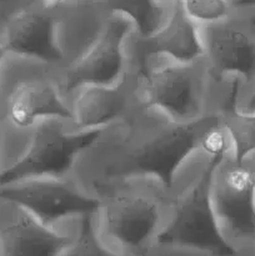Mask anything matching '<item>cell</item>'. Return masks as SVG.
Returning <instances> with one entry per match:
<instances>
[{
    "instance_id": "11",
    "label": "cell",
    "mask_w": 255,
    "mask_h": 256,
    "mask_svg": "<svg viewBox=\"0 0 255 256\" xmlns=\"http://www.w3.org/2000/svg\"><path fill=\"white\" fill-rule=\"evenodd\" d=\"M66 102L75 130L104 129L145 104L142 74L128 70L112 84L82 86L68 95Z\"/></svg>"
},
{
    "instance_id": "20",
    "label": "cell",
    "mask_w": 255,
    "mask_h": 256,
    "mask_svg": "<svg viewBox=\"0 0 255 256\" xmlns=\"http://www.w3.org/2000/svg\"><path fill=\"white\" fill-rule=\"evenodd\" d=\"M236 109L242 112L255 110V85L248 92H242L236 98Z\"/></svg>"
},
{
    "instance_id": "23",
    "label": "cell",
    "mask_w": 255,
    "mask_h": 256,
    "mask_svg": "<svg viewBox=\"0 0 255 256\" xmlns=\"http://www.w3.org/2000/svg\"><path fill=\"white\" fill-rule=\"evenodd\" d=\"M5 56H6V52H5L4 48H2V44H0V70H2V62H4Z\"/></svg>"
},
{
    "instance_id": "26",
    "label": "cell",
    "mask_w": 255,
    "mask_h": 256,
    "mask_svg": "<svg viewBox=\"0 0 255 256\" xmlns=\"http://www.w3.org/2000/svg\"><path fill=\"white\" fill-rule=\"evenodd\" d=\"M162 2H166V4H169V5H175V4H180L182 0H162Z\"/></svg>"
},
{
    "instance_id": "10",
    "label": "cell",
    "mask_w": 255,
    "mask_h": 256,
    "mask_svg": "<svg viewBox=\"0 0 255 256\" xmlns=\"http://www.w3.org/2000/svg\"><path fill=\"white\" fill-rule=\"evenodd\" d=\"M134 22L120 12H112L96 42L72 64L59 69L60 92L66 96L86 85L112 84L128 72L125 44Z\"/></svg>"
},
{
    "instance_id": "28",
    "label": "cell",
    "mask_w": 255,
    "mask_h": 256,
    "mask_svg": "<svg viewBox=\"0 0 255 256\" xmlns=\"http://www.w3.org/2000/svg\"><path fill=\"white\" fill-rule=\"evenodd\" d=\"M2 2H4V0H0V4H2Z\"/></svg>"
},
{
    "instance_id": "24",
    "label": "cell",
    "mask_w": 255,
    "mask_h": 256,
    "mask_svg": "<svg viewBox=\"0 0 255 256\" xmlns=\"http://www.w3.org/2000/svg\"><path fill=\"white\" fill-rule=\"evenodd\" d=\"M238 256H255V249L254 250H246V252H242L238 254Z\"/></svg>"
},
{
    "instance_id": "27",
    "label": "cell",
    "mask_w": 255,
    "mask_h": 256,
    "mask_svg": "<svg viewBox=\"0 0 255 256\" xmlns=\"http://www.w3.org/2000/svg\"><path fill=\"white\" fill-rule=\"evenodd\" d=\"M0 150H2V140H0Z\"/></svg>"
},
{
    "instance_id": "2",
    "label": "cell",
    "mask_w": 255,
    "mask_h": 256,
    "mask_svg": "<svg viewBox=\"0 0 255 256\" xmlns=\"http://www.w3.org/2000/svg\"><path fill=\"white\" fill-rule=\"evenodd\" d=\"M219 162L198 148L185 159L169 186V212L152 246L238 256L220 230L210 198L212 172Z\"/></svg>"
},
{
    "instance_id": "25",
    "label": "cell",
    "mask_w": 255,
    "mask_h": 256,
    "mask_svg": "<svg viewBox=\"0 0 255 256\" xmlns=\"http://www.w3.org/2000/svg\"><path fill=\"white\" fill-rule=\"evenodd\" d=\"M232 4H255V0H236Z\"/></svg>"
},
{
    "instance_id": "7",
    "label": "cell",
    "mask_w": 255,
    "mask_h": 256,
    "mask_svg": "<svg viewBox=\"0 0 255 256\" xmlns=\"http://www.w3.org/2000/svg\"><path fill=\"white\" fill-rule=\"evenodd\" d=\"M204 56L216 79L239 82L236 98L255 85V4H234L225 19L199 25Z\"/></svg>"
},
{
    "instance_id": "21",
    "label": "cell",
    "mask_w": 255,
    "mask_h": 256,
    "mask_svg": "<svg viewBox=\"0 0 255 256\" xmlns=\"http://www.w3.org/2000/svg\"><path fill=\"white\" fill-rule=\"evenodd\" d=\"M40 2L49 8H58L60 6V5L66 4V2H70V0H40Z\"/></svg>"
},
{
    "instance_id": "15",
    "label": "cell",
    "mask_w": 255,
    "mask_h": 256,
    "mask_svg": "<svg viewBox=\"0 0 255 256\" xmlns=\"http://www.w3.org/2000/svg\"><path fill=\"white\" fill-rule=\"evenodd\" d=\"M55 42L62 68L76 62L102 35L112 12L102 0H70L54 8Z\"/></svg>"
},
{
    "instance_id": "13",
    "label": "cell",
    "mask_w": 255,
    "mask_h": 256,
    "mask_svg": "<svg viewBox=\"0 0 255 256\" xmlns=\"http://www.w3.org/2000/svg\"><path fill=\"white\" fill-rule=\"evenodd\" d=\"M128 70L142 72L149 59L169 56L180 62H192L204 56L200 26L192 22L182 5L175 4L162 26L142 35L132 30L125 44Z\"/></svg>"
},
{
    "instance_id": "1",
    "label": "cell",
    "mask_w": 255,
    "mask_h": 256,
    "mask_svg": "<svg viewBox=\"0 0 255 256\" xmlns=\"http://www.w3.org/2000/svg\"><path fill=\"white\" fill-rule=\"evenodd\" d=\"M218 112L180 124L156 108L140 105L104 128L82 150L72 168V176L92 196L109 182L135 176H155L170 186L179 168L198 146L202 130Z\"/></svg>"
},
{
    "instance_id": "12",
    "label": "cell",
    "mask_w": 255,
    "mask_h": 256,
    "mask_svg": "<svg viewBox=\"0 0 255 256\" xmlns=\"http://www.w3.org/2000/svg\"><path fill=\"white\" fill-rule=\"evenodd\" d=\"M78 219L50 226L20 205L0 199V256H62L72 244Z\"/></svg>"
},
{
    "instance_id": "17",
    "label": "cell",
    "mask_w": 255,
    "mask_h": 256,
    "mask_svg": "<svg viewBox=\"0 0 255 256\" xmlns=\"http://www.w3.org/2000/svg\"><path fill=\"white\" fill-rule=\"evenodd\" d=\"M220 112L232 139V155L238 160L245 159L255 150V110L242 112L232 104Z\"/></svg>"
},
{
    "instance_id": "6",
    "label": "cell",
    "mask_w": 255,
    "mask_h": 256,
    "mask_svg": "<svg viewBox=\"0 0 255 256\" xmlns=\"http://www.w3.org/2000/svg\"><path fill=\"white\" fill-rule=\"evenodd\" d=\"M102 130H75L66 118L40 120L28 134L22 154L0 169V186L32 178L70 175L78 156Z\"/></svg>"
},
{
    "instance_id": "14",
    "label": "cell",
    "mask_w": 255,
    "mask_h": 256,
    "mask_svg": "<svg viewBox=\"0 0 255 256\" xmlns=\"http://www.w3.org/2000/svg\"><path fill=\"white\" fill-rule=\"evenodd\" d=\"M0 44L6 54L45 60L62 68L55 42L54 8L30 0L10 10L0 22Z\"/></svg>"
},
{
    "instance_id": "8",
    "label": "cell",
    "mask_w": 255,
    "mask_h": 256,
    "mask_svg": "<svg viewBox=\"0 0 255 256\" xmlns=\"http://www.w3.org/2000/svg\"><path fill=\"white\" fill-rule=\"evenodd\" d=\"M210 198L225 239L238 252L255 249V172L229 154L214 168Z\"/></svg>"
},
{
    "instance_id": "5",
    "label": "cell",
    "mask_w": 255,
    "mask_h": 256,
    "mask_svg": "<svg viewBox=\"0 0 255 256\" xmlns=\"http://www.w3.org/2000/svg\"><path fill=\"white\" fill-rule=\"evenodd\" d=\"M59 69V65L45 60L12 54L5 56L0 70V140L8 138L12 148L4 166L19 156L28 134L40 120L70 119L69 106L58 82Z\"/></svg>"
},
{
    "instance_id": "9",
    "label": "cell",
    "mask_w": 255,
    "mask_h": 256,
    "mask_svg": "<svg viewBox=\"0 0 255 256\" xmlns=\"http://www.w3.org/2000/svg\"><path fill=\"white\" fill-rule=\"evenodd\" d=\"M0 199L15 202L50 226L95 214L99 200L88 194L72 174L20 180L0 186Z\"/></svg>"
},
{
    "instance_id": "18",
    "label": "cell",
    "mask_w": 255,
    "mask_h": 256,
    "mask_svg": "<svg viewBox=\"0 0 255 256\" xmlns=\"http://www.w3.org/2000/svg\"><path fill=\"white\" fill-rule=\"evenodd\" d=\"M95 214H88L78 219L72 244L62 256H122L110 249L102 240L96 229Z\"/></svg>"
},
{
    "instance_id": "16",
    "label": "cell",
    "mask_w": 255,
    "mask_h": 256,
    "mask_svg": "<svg viewBox=\"0 0 255 256\" xmlns=\"http://www.w3.org/2000/svg\"><path fill=\"white\" fill-rule=\"evenodd\" d=\"M110 12H120L134 22V32L146 35L164 25L174 5L162 0H102Z\"/></svg>"
},
{
    "instance_id": "19",
    "label": "cell",
    "mask_w": 255,
    "mask_h": 256,
    "mask_svg": "<svg viewBox=\"0 0 255 256\" xmlns=\"http://www.w3.org/2000/svg\"><path fill=\"white\" fill-rule=\"evenodd\" d=\"M185 14L198 25L214 24L225 19L232 12V0H182Z\"/></svg>"
},
{
    "instance_id": "22",
    "label": "cell",
    "mask_w": 255,
    "mask_h": 256,
    "mask_svg": "<svg viewBox=\"0 0 255 256\" xmlns=\"http://www.w3.org/2000/svg\"><path fill=\"white\" fill-rule=\"evenodd\" d=\"M242 160H245V162L250 165V168L252 169V172H255V150L252 152V154H249L246 158H245V159H242Z\"/></svg>"
},
{
    "instance_id": "3",
    "label": "cell",
    "mask_w": 255,
    "mask_h": 256,
    "mask_svg": "<svg viewBox=\"0 0 255 256\" xmlns=\"http://www.w3.org/2000/svg\"><path fill=\"white\" fill-rule=\"evenodd\" d=\"M95 214L102 242L120 255L145 254L164 225L170 205L169 185L155 176L116 180L100 188Z\"/></svg>"
},
{
    "instance_id": "4",
    "label": "cell",
    "mask_w": 255,
    "mask_h": 256,
    "mask_svg": "<svg viewBox=\"0 0 255 256\" xmlns=\"http://www.w3.org/2000/svg\"><path fill=\"white\" fill-rule=\"evenodd\" d=\"M142 96L180 124L198 122L212 112L236 105L239 82L216 79L205 56L180 62L169 56H154L142 70Z\"/></svg>"
}]
</instances>
